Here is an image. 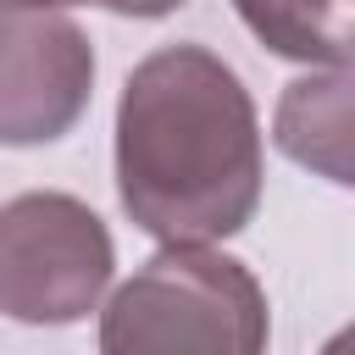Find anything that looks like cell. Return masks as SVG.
<instances>
[{
    "mask_svg": "<svg viewBox=\"0 0 355 355\" xmlns=\"http://www.w3.org/2000/svg\"><path fill=\"white\" fill-rule=\"evenodd\" d=\"M116 194L161 244H211L261 205V116L205 44L150 50L116 100Z\"/></svg>",
    "mask_w": 355,
    "mask_h": 355,
    "instance_id": "cell-1",
    "label": "cell"
},
{
    "mask_svg": "<svg viewBox=\"0 0 355 355\" xmlns=\"http://www.w3.org/2000/svg\"><path fill=\"white\" fill-rule=\"evenodd\" d=\"M266 288L211 244H161L100 311V355H266Z\"/></svg>",
    "mask_w": 355,
    "mask_h": 355,
    "instance_id": "cell-2",
    "label": "cell"
},
{
    "mask_svg": "<svg viewBox=\"0 0 355 355\" xmlns=\"http://www.w3.org/2000/svg\"><path fill=\"white\" fill-rule=\"evenodd\" d=\"M116 244L105 222L61 189L0 205V311L28 327L83 322L111 288Z\"/></svg>",
    "mask_w": 355,
    "mask_h": 355,
    "instance_id": "cell-3",
    "label": "cell"
},
{
    "mask_svg": "<svg viewBox=\"0 0 355 355\" xmlns=\"http://www.w3.org/2000/svg\"><path fill=\"white\" fill-rule=\"evenodd\" d=\"M94 94V44L61 11L0 6V144H50Z\"/></svg>",
    "mask_w": 355,
    "mask_h": 355,
    "instance_id": "cell-4",
    "label": "cell"
},
{
    "mask_svg": "<svg viewBox=\"0 0 355 355\" xmlns=\"http://www.w3.org/2000/svg\"><path fill=\"white\" fill-rule=\"evenodd\" d=\"M277 150L333 183L349 178V67L294 78L277 100Z\"/></svg>",
    "mask_w": 355,
    "mask_h": 355,
    "instance_id": "cell-5",
    "label": "cell"
},
{
    "mask_svg": "<svg viewBox=\"0 0 355 355\" xmlns=\"http://www.w3.org/2000/svg\"><path fill=\"white\" fill-rule=\"evenodd\" d=\"M244 28L283 61L305 67H349L355 44V0H233Z\"/></svg>",
    "mask_w": 355,
    "mask_h": 355,
    "instance_id": "cell-6",
    "label": "cell"
},
{
    "mask_svg": "<svg viewBox=\"0 0 355 355\" xmlns=\"http://www.w3.org/2000/svg\"><path fill=\"white\" fill-rule=\"evenodd\" d=\"M0 6H17V11H61V6H105L116 17H166L178 11L183 0H0Z\"/></svg>",
    "mask_w": 355,
    "mask_h": 355,
    "instance_id": "cell-7",
    "label": "cell"
}]
</instances>
